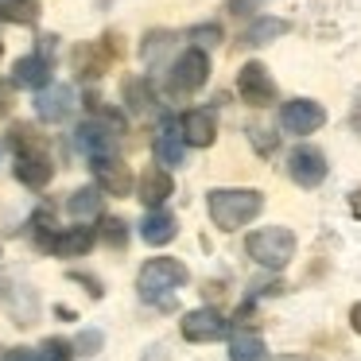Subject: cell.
I'll use <instances>...</instances> for the list:
<instances>
[{
  "label": "cell",
  "mask_w": 361,
  "mask_h": 361,
  "mask_svg": "<svg viewBox=\"0 0 361 361\" xmlns=\"http://www.w3.org/2000/svg\"><path fill=\"white\" fill-rule=\"evenodd\" d=\"M206 206H210V218L218 229L233 233V229L249 226L252 218H260L264 210V195L252 187H218L206 195Z\"/></svg>",
  "instance_id": "1"
},
{
  "label": "cell",
  "mask_w": 361,
  "mask_h": 361,
  "mask_svg": "<svg viewBox=\"0 0 361 361\" xmlns=\"http://www.w3.org/2000/svg\"><path fill=\"white\" fill-rule=\"evenodd\" d=\"M245 252L257 260L260 268H272L280 272L291 257H295V233L283 226H264V229H252L249 241H245Z\"/></svg>",
  "instance_id": "2"
},
{
  "label": "cell",
  "mask_w": 361,
  "mask_h": 361,
  "mask_svg": "<svg viewBox=\"0 0 361 361\" xmlns=\"http://www.w3.org/2000/svg\"><path fill=\"white\" fill-rule=\"evenodd\" d=\"M187 280H190V272H187V264H183V260H175V257H152L148 264L140 268V276H136V288H140L144 299H152V303H164L167 291L183 288ZM164 307H167V303H164Z\"/></svg>",
  "instance_id": "3"
},
{
  "label": "cell",
  "mask_w": 361,
  "mask_h": 361,
  "mask_svg": "<svg viewBox=\"0 0 361 361\" xmlns=\"http://www.w3.org/2000/svg\"><path fill=\"white\" fill-rule=\"evenodd\" d=\"M117 133H121V117H94L74 133V148L86 159H105L117 148Z\"/></svg>",
  "instance_id": "4"
},
{
  "label": "cell",
  "mask_w": 361,
  "mask_h": 361,
  "mask_svg": "<svg viewBox=\"0 0 361 361\" xmlns=\"http://www.w3.org/2000/svg\"><path fill=\"white\" fill-rule=\"evenodd\" d=\"M206 78H210V55L206 51H198V47H190V51H183L179 59H175V66H171V94H195V90H202L206 86Z\"/></svg>",
  "instance_id": "5"
},
{
  "label": "cell",
  "mask_w": 361,
  "mask_h": 361,
  "mask_svg": "<svg viewBox=\"0 0 361 361\" xmlns=\"http://www.w3.org/2000/svg\"><path fill=\"white\" fill-rule=\"evenodd\" d=\"M326 125V109L311 97H295V102L280 105V128L291 136H311Z\"/></svg>",
  "instance_id": "6"
},
{
  "label": "cell",
  "mask_w": 361,
  "mask_h": 361,
  "mask_svg": "<svg viewBox=\"0 0 361 361\" xmlns=\"http://www.w3.org/2000/svg\"><path fill=\"white\" fill-rule=\"evenodd\" d=\"M117 35H105L102 43H78L74 47V71L82 74V78H102L105 71H109V63L121 55V47H117Z\"/></svg>",
  "instance_id": "7"
},
{
  "label": "cell",
  "mask_w": 361,
  "mask_h": 361,
  "mask_svg": "<svg viewBox=\"0 0 361 361\" xmlns=\"http://www.w3.org/2000/svg\"><path fill=\"white\" fill-rule=\"evenodd\" d=\"M229 334V322L221 311L214 307H198V311H187L183 314V338L195 345H206V342H221Z\"/></svg>",
  "instance_id": "8"
},
{
  "label": "cell",
  "mask_w": 361,
  "mask_h": 361,
  "mask_svg": "<svg viewBox=\"0 0 361 361\" xmlns=\"http://www.w3.org/2000/svg\"><path fill=\"white\" fill-rule=\"evenodd\" d=\"M237 94H241V102L252 105V109L272 105L276 102V82L268 78V66L264 63H245L241 74H237Z\"/></svg>",
  "instance_id": "9"
},
{
  "label": "cell",
  "mask_w": 361,
  "mask_h": 361,
  "mask_svg": "<svg viewBox=\"0 0 361 361\" xmlns=\"http://www.w3.org/2000/svg\"><path fill=\"white\" fill-rule=\"evenodd\" d=\"M326 171H330L326 156H322L319 148H311V144H299V148L288 156V175H291V183L303 187V190L319 187V183L326 179Z\"/></svg>",
  "instance_id": "10"
},
{
  "label": "cell",
  "mask_w": 361,
  "mask_h": 361,
  "mask_svg": "<svg viewBox=\"0 0 361 361\" xmlns=\"http://www.w3.org/2000/svg\"><path fill=\"white\" fill-rule=\"evenodd\" d=\"M90 164H94L97 190H105V195H113V198H125L128 190H133V171L125 167V159L105 156V159H90Z\"/></svg>",
  "instance_id": "11"
},
{
  "label": "cell",
  "mask_w": 361,
  "mask_h": 361,
  "mask_svg": "<svg viewBox=\"0 0 361 361\" xmlns=\"http://www.w3.org/2000/svg\"><path fill=\"white\" fill-rule=\"evenodd\" d=\"M179 133L183 144H190V148H210L218 140V117L210 109H187L179 121Z\"/></svg>",
  "instance_id": "12"
},
{
  "label": "cell",
  "mask_w": 361,
  "mask_h": 361,
  "mask_svg": "<svg viewBox=\"0 0 361 361\" xmlns=\"http://www.w3.org/2000/svg\"><path fill=\"white\" fill-rule=\"evenodd\" d=\"M71 113H74V90L71 86H55V82H51L47 90L35 94V117L39 121L59 125V121H66Z\"/></svg>",
  "instance_id": "13"
},
{
  "label": "cell",
  "mask_w": 361,
  "mask_h": 361,
  "mask_svg": "<svg viewBox=\"0 0 361 361\" xmlns=\"http://www.w3.org/2000/svg\"><path fill=\"white\" fill-rule=\"evenodd\" d=\"M12 82L24 90H47L51 86V55H43V51H35V55H24L16 59V66H12Z\"/></svg>",
  "instance_id": "14"
},
{
  "label": "cell",
  "mask_w": 361,
  "mask_h": 361,
  "mask_svg": "<svg viewBox=\"0 0 361 361\" xmlns=\"http://www.w3.org/2000/svg\"><path fill=\"white\" fill-rule=\"evenodd\" d=\"M136 190H140V202L148 206V210H164V202L175 190V179L164 167H148V171L140 175V183H136Z\"/></svg>",
  "instance_id": "15"
},
{
  "label": "cell",
  "mask_w": 361,
  "mask_h": 361,
  "mask_svg": "<svg viewBox=\"0 0 361 361\" xmlns=\"http://www.w3.org/2000/svg\"><path fill=\"white\" fill-rule=\"evenodd\" d=\"M183 156H187V144H183V133H179V125H175L171 117L159 125V133H156V159H159V167H179L183 164Z\"/></svg>",
  "instance_id": "16"
},
{
  "label": "cell",
  "mask_w": 361,
  "mask_h": 361,
  "mask_svg": "<svg viewBox=\"0 0 361 361\" xmlns=\"http://www.w3.org/2000/svg\"><path fill=\"white\" fill-rule=\"evenodd\" d=\"M94 245H97L94 229H90V226H74V229H59L47 252H55V257H86Z\"/></svg>",
  "instance_id": "17"
},
{
  "label": "cell",
  "mask_w": 361,
  "mask_h": 361,
  "mask_svg": "<svg viewBox=\"0 0 361 361\" xmlns=\"http://www.w3.org/2000/svg\"><path fill=\"white\" fill-rule=\"evenodd\" d=\"M51 175H55V167H51L47 152H39V156H16V179L24 183V187L43 190L51 183Z\"/></svg>",
  "instance_id": "18"
},
{
  "label": "cell",
  "mask_w": 361,
  "mask_h": 361,
  "mask_svg": "<svg viewBox=\"0 0 361 361\" xmlns=\"http://www.w3.org/2000/svg\"><path fill=\"white\" fill-rule=\"evenodd\" d=\"M175 233H179V221H175V214H167V210L144 214L140 237H144L148 245H167V241H175Z\"/></svg>",
  "instance_id": "19"
},
{
  "label": "cell",
  "mask_w": 361,
  "mask_h": 361,
  "mask_svg": "<svg viewBox=\"0 0 361 361\" xmlns=\"http://www.w3.org/2000/svg\"><path fill=\"white\" fill-rule=\"evenodd\" d=\"M229 357L233 361H268V345L252 330H237L233 342H229Z\"/></svg>",
  "instance_id": "20"
},
{
  "label": "cell",
  "mask_w": 361,
  "mask_h": 361,
  "mask_svg": "<svg viewBox=\"0 0 361 361\" xmlns=\"http://www.w3.org/2000/svg\"><path fill=\"white\" fill-rule=\"evenodd\" d=\"M291 32V24L288 20H276V16H260L257 24L245 32V47H264V43H272V39H280V35H288Z\"/></svg>",
  "instance_id": "21"
},
{
  "label": "cell",
  "mask_w": 361,
  "mask_h": 361,
  "mask_svg": "<svg viewBox=\"0 0 361 361\" xmlns=\"http://www.w3.org/2000/svg\"><path fill=\"white\" fill-rule=\"evenodd\" d=\"M66 210H71V218L86 221V218H102V190L97 187H82L74 190L71 198H66Z\"/></svg>",
  "instance_id": "22"
},
{
  "label": "cell",
  "mask_w": 361,
  "mask_h": 361,
  "mask_svg": "<svg viewBox=\"0 0 361 361\" xmlns=\"http://www.w3.org/2000/svg\"><path fill=\"white\" fill-rule=\"evenodd\" d=\"M39 0H0V20L4 24H20V27H32L39 20Z\"/></svg>",
  "instance_id": "23"
},
{
  "label": "cell",
  "mask_w": 361,
  "mask_h": 361,
  "mask_svg": "<svg viewBox=\"0 0 361 361\" xmlns=\"http://www.w3.org/2000/svg\"><path fill=\"white\" fill-rule=\"evenodd\" d=\"M8 148L16 152V156H39V152H47V144H43V136H35L32 125H12L8 128Z\"/></svg>",
  "instance_id": "24"
},
{
  "label": "cell",
  "mask_w": 361,
  "mask_h": 361,
  "mask_svg": "<svg viewBox=\"0 0 361 361\" xmlns=\"http://www.w3.org/2000/svg\"><path fill=\"white\" fill-rule=\"evenodd\" d=\"M125 105L133 113H148L156 109V90H152L148 78H128L125 82Z\"/></svg>",
  "instance_id": "25"
},
{
  "label": "cell",
  "mask_w": 361,
  "mask_h": 361,
  "mask_svg": "<svg viewBox=\"0 0 361 361\" xmlns=\"http://www.w3.org/2000/svg\"><path fill=\"white\" fill-rule=\"evenodd\" d=\"M125 221L121 218H102V241L109 245V249H125V241H128V233H125Z\"/></svg>",
  "instance_id": "26"
},
{
  "label": "cell",
  "mask_w": 361,
  "mask_h": 361,
  "mask_svg": "<svg viewBox=\"0 0 361 361\" xmlns=\"http://www.w3.org/2000/svg\"><path fill=\"white\" fill-rule=\"evenodd\" d=\"M74 357V345L66 338H47L39 345V361H71Z\"/></svg>",
  "instance_id": "27"
},
{
  "label": "cell",
  "mask_w": 361,
  "mask_h": 361,
  "mask_svg": "<svg viewBox=\"0 0 361 361\" xmlns=\"http://www.w3.org/2000/svg\"><path fill=\"white\" fill-rule=\"evenodd\" d=\"M167 39H171V35H167V32H152L148 39H144V47H140L144 63H156V59H159V51L167 47Z\"/></svg>",
  "instance_id": "28"
},
{
  "label": "cell",
  "mask_w": 361,
  "mask_h": 361,
  "mask_svg": "<svg viewBox=\"0 0 361 361\" xmlns=\"http://www.w3.org/2000/svg\"><path fill=\"white\" fill-rule=\"evenodd\" d=\"M190 39L198 43V51H202V47H214V43L221 39V27H218V24H206V27H195V32H190Z\"/></svg>",
  "instance_id": "29"
},
{
  "label": "cell",
  "mask_w": 361,
  "mask_h": 361,
  "mask_svg": "<svg viewBox=\"0 0 361 361\" xmlns=\"http://www.w3.org/2000/svg\"><path fill=\"white\" fill-rule=\"evenodd\" d=\"M74 350L86 353V357H90V353H97V350H102V334H97V330H82L78 342H74Z\"/></svg>",
  "instance_id": "30"
},
{
  "label": "cell",
  "mask_w": 361,
  "mask_h": 361,
  "mask_svg": "<svg viewBox=\"0 0 361 361\" xmlns=\"http://www.w3.org/2000/svg\"><path fill=\"white\" fill-rule=\"evenodd\" d=\"M71 280H78V283H86V288H90V295H94V299H97V295H102V283H97V280H94V276H82V272H71Z\"/></svg>",
  "instance_id": "31"
},
{
  "label": "cell",
  "mask_w": 361,
  "mask_h": 361,
  "mask_svg": "<svg viewBox=\"0 0 361 361\" xmlns=\"http://www.w3.org/2000/svg\"><path fill=\"white\" fill-rule=\"evenodd\" d=\"M4 361H39V353H35V350H12Z\"/></svg>",
  "instance_id": "32"
},
{
  "label": "cell",
  "mask_w": 361,
  "mask_h": 361,
  "mask_svg": "<svg viewBox=\"0 0 361 361\" xmlns=\"http://www.w3.org/2000/svg\"><path fill=\"white\" fill-rule=\"evenodd\" d=\"M249 4L252 0H229V12H233V16H249Z\"/></svg>",
  "instance_id": "33"
},
{
  "label": "cell",
  "mask_w": 361,
  "mask_h": 361,
  "mask_svg": "<svg viewBox=\"0 0 361 361\" xmlns=\"http://www.w3.org/2000/svg\"><path fill=\"white\" fill-rule=\"evenodd\" d=\"M12 109V94H8V90H4V86H0V117H4V113H8Z\"/></svg>",
  "instance_id": "34"
},
{
  "label": "cell",
  "mask_w": 361,
  "mask_h": 361,
  "mask_svg": "<svg viewBox=\"0 0 361 361\" xmlns=\"http://www.w3.org/2000/svg\"><path fill=\"white\" fill-rule=\"evenodd\" d=\"M350 214H353V218H361V190H353V195H350Z\"/></svg>",
  "instance_id": "35"
},
{
  "label": "cell",
  "mask_w": 361,
  "mask_h": 361,
  "mask_svg": "<svg viewBox=\"0 0 361 361\" xmlns=\"http://www.w3.org/2000/svg\"><path fill=\"white\" fill-rule=\"evenodd\" d=\"M350 326L361 334V303H353V311H350Z\"/></svg>",
  "instance_id": "36"
},
{
  "label": "cell",
  "mask_w": 361,
  "mask_h": 361,
  "mask_svg": "<svg viewBox=\"0 0 361 361\" xmlns=\"http://www.w3.org/2000/svg\"><path fill=\"white\" fill-rule=\"evenodd\" d=\"M276 361H314V357H303V353H283V357H276Z\"/></svg>",
  "instance_id": "37"
},
{
  "label": "cell",
  "mask_w": 361,
  "mask_h": 361,
  "mask_svg": "<svg viewBox=\"0 0 361 361\" xmlns=\"http://www.w3.org/2000/svg\"><path fill=\"white\" fill-rule=\"evenodd\" d=\"M357 121H361V109H357V113H353V125H357Z\"/></svg>",
  "instance_id": "38"
},
{
  "label": "cell",
  "mask_w": 361,
  "mask_h": 361,
  "mask_svg": "<svg viewBox=\"0 0 361 361\" xmlns=\"http://www.w3.org/2000/svg\"><path fill=\"white\" fill-rule=\"evenodd\" d=\"M0 59H4V43H0Z\"/></svg>",
  "instance_id": "39"
}]
</instances>
